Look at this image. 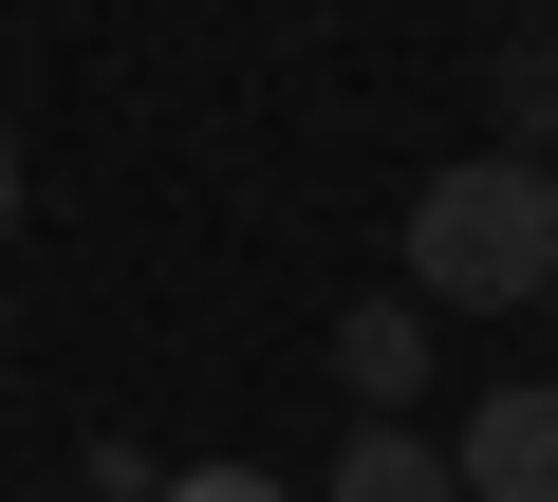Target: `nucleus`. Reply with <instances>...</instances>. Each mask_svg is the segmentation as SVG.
<instances>
[{
    "mask_svg": "<svg viewBox=\"0 0 558 502\" xmlns=\"http://www.w3.org/2000/svg\"><path fill=\"white\" fill-rule=\"evenodd\" d=\"M149 502H299V483H260V465H186V483H149Z\"/></svg>",
    "mask_w": 558,
    "mask_h": 502,
    "instance_id": "nucleus-6",
    "label": "nucleus"
},
{
    "mask_svg": "<svg viewBox=\"0 0 558 502\" xmlns=\"http://www.w3.org/2000/svg\"><path fill=\"white\" fill-rule=\"evenodd\" d=\"M521 149H539V168H558V112H539V131H521Z\"/></svg>",
    "mask_w": 558,
    "mask_h": 502,
    "instance_id": "nucleus-8",
    "label": "nucleus"
},
{
    "mask_svg": "<svg viewBox=\"0 0 558 502\" xmlns=\"http://www.w3.org/2000/svg\"><path fill=\"white\" fill-rule=\"evenodd\" d=\"M0 223H20V131H0Z\"/></svg>",
    "mask_w": 558,
    "mask_h": 502,
    "instance_id": "nucleus-7",
    "label": "nucleus"
},
{
    "mask_svg": "<svg viewBox=\"0 0 558 502\" xmlns=\"http://www.w3.org/2000/svg\"><path fill=\"white\" fill-rule=\"evenodd\" d=\"M447 483H465V502H558V372H539V391H484L465 446H447Z\"/></svg>",
    "mask_w": 558,
    "mask_h": 502,
    "instance_id": "nucleus-2",
    "label": "nucleus"
},
{
    "mask_svg": "<svg viewBox=\"0 0 558 502\" xmlns=\"http://www.w3.org/2000/svg\"><path fill=\"white\" fill-rule=\"evenodd\" d=\"M336 502H465V483H447V446H428V428H391V409H373V428L336 446Z\"/></svg>",
    "mask_w": 558,
    "mask_h": 502,
    "instance_id": "nucleus-4",
    "label": "nucleus"
},
{
    "mask_svg": "<svg viewBox=\"0 0 558 502\" xmlns=\"http://www.w3.org/2000/svg\"><path fill=\"white\" fill-rule=\"evenodd\" d=\"M336 372H354V409H410L428 391V298H354L336 317Z\"/></svg>",
    "mask_w": 558,
    "mask_h": 502,
    "instance_id": "nucleus-3",
    "label": "nucleus"
},
{
    "mask_svg": "<svg viewBox=\"0 0 558 502\" xmlns=\"http://www.w3.org/2000/svg\"><path fill=\"white\" fill-rule=\"evenodd\" d=\"M410 298H428V317H447V298H484V317L558 298V168H539V149H447V168L410 186Z\"/></svg>",
    "mask_w": 558,
    "mask_h": 502,
    "instance_id": "nucleus-1",
    "label": "nucleus"
},
{
    "mask_svg": "<svg viewBox=\"0 0 558 502\" xmlns=\"http://www.w3.org/2000/svg\"><path fill=\"white\" fill-rule=\"evenodd\" d=\"M539 112H558V38H521V57H502V131H539Z\"/></svg>",
    "mask_w": 558,
    "mask_h": 502,
    "instance_id": "nucleus-5",
    "label": "nucleus"
}]
</instances>
